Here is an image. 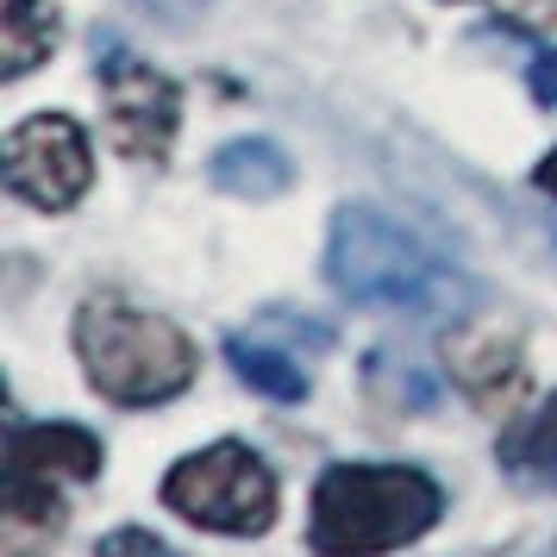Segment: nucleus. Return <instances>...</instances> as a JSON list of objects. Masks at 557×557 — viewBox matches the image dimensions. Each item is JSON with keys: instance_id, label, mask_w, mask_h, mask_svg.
<instances>
[{"instance_id": "1", "label": "nucleus", "mask_w": 557, "mask_h": 557, "mask_svg": "<svg viewBox=\"0 0 557 557\" xmlns=\"http://www.w3.org/2000/svg\"><path fill=\"white\" fill-rule=\"evenodd\" d=\"M326 282L357 307L388 313H451L470 301V282L438 251H426L407 226H395L382 207H338L326 232Z\"/></svg>"}, {"instance_id": "2", "label": "nucleus", "mask_w": 557, "mask_h": 557, "mask_svg": "<svg viewBox=\"0 0 557 557\" xmlns=\"http://www.w3.org/2000/svg\"><path fill=\"white\" fill-rule=\"evenodd\" d=\"M445 495L426 470L407 463H338L313 488V552L320 557H376L401 552L438 527Z\"/></svg>"}, {"instance_id": "3", "label": "nucleus", "mask_w": 557, "mask_h": 557, "mask_svg": "<svg viewBox=\"0 0 557 557\" xmlns=\"http://www.w3.org/2000/svg\"><path fill=\"white\" fill-rule=\"evenodd\" d=\"M76 357L88 382L120 407H157L195 382V345L163 313L95 295L76 313Z\"/></svg>"}, {"instance_id": "4", "label": "nucleus", "mask_w": 557, "mask_h": 557, "mask_svg": "<svg viewBox=\"0 0 557 557\" xmlns=\"http://www.w3.org/2000/svg\"><path fill=\"white\" fill-rule=\"evenodd\" d=\"M163 502L207 532L251 539V532H270V520H276V476H270V463L251 445L226 438V445H207V451L182 457L163 476Z\"/></svg>"}, {"instance_id": "5", "label": "nucleus", "mask_w": 557, "mask_h": 557, "mask_svg": "<svg viewBox=\"0 0 557 557\" xmlns=\"http://www.w3.org/2000/svg\"><path fill=\"white\" fill-rule=\"evenodd\" d=\"M7 195H20L26 207H45V213H63L88 195L95 182V157H88V138L70 113H32L7 132Z\"/></svg>"}, {"instance_id": "6", "label": "nucleus", "mask_w": 557, "mask_h": 557, "mask_svg": "<svg viewBox=\"0 0 557 557\" xmlns=\"http://www.w3.org/2000/svg\"><path fill=\"white\" fill-rule=\"evenodd\" d=\"M95 82H101V107H107V138L113 151L138 157V163H157L176 138L182 120V95L170 76H157L145 57L132 51H107L95 63Z\"/></svg>"}, {"instance_id": "7", "label": "nucleus", "mask_w": 557, "mask_h": 557, "mask_svg": "<svg viewBox=\"0 0 557 557\" xmlns=\"http://www.w3.org/2000/svg\"><path fill=\"white\" fill-rule=\"evenodd\" d=\"M63 502H57V482L26 470V463H7V488H0V552L7 557H45L63 539Z\"/></svg>"}, {"instance_id": "8", "label": "nucleus", "mask_w": 557, "mask_h": 557, "mask_svg": "<svg viewBox=\"0 0 557 557\" xmlns=\"http://www.w3.org/2000/svg\"><path fill=\"white\" fill-rule=\"evenodd\" d=\"M445 363H451L457 388H463L470 401H482V407L507 401V395L520 388V345H513V338H502L495 326L457 332L451 351H445Z\"/></svg>"}, {"instance_id": "9", "label": "nucleus", "mask_w": 557, "mask_h": 557, "mask_svg": "<svg viewBox=\"0 0 557 557\" xmlns=\"http://www.w3.org/2000/svg\"><path fill=\"white\" fill-rule=\"evenodd\" d=\"M7 463H26L51 482H95L101 476V438L82 426H13Z\"/></svg>"}, {"instance_id": "10", "label": "nucleus", "mask_w": 557, "mask_h": 557, "mask_svg": "<svg viewBox=\"0 0 557 557\" xmlns=\"http://www.w3.org/2000/svg\"><path fill=\"white\" fill-rule=\"evenodd\" d=\"M207 176H213V188H226L238 201H270V195H282L295 182V163L270 138H232V145L213 151Z\"/></svg>"}, {"instance_id": "11", "label": "nucleus", "mask_w": 557, "mask_h": 557, "mask_svg": "<svg viewBox=\"0 0 557 557\" xmlns=\"http://www.w3.org/2000/svg\"><path fill=\"white\" fill-rule=\"evenodd\" d=\"M502 470L532 488H557V395L502 432Z\"/></svg>"}, {"instance_id": "12", "label": "nucleus", "mask_w": 557, "mask_h": 557, "mask_svg": "<svg viewBox=\"0 0 557 557\" xmlns=\"http://www.w3.org/2000/svg\"><path fill=\"white\" fill-rule=\"evenodd\" d=\"M57 51V13L45 0H7L0 13V76L20 82Z\"/></svg>"}, {"instance_id": "13", "label": "nucleus", "mask_w": 557, "mask_h": 557, "mask_svg": "<svg viewBox=\"0 0 557 557\" xmlns=\"http://www.w3.org/2000/svg\"><path fill=\"white\" fill-rule=\"evenodd\" d=\"M226 357H232V370L251 382L257 395H270V401H307L301 363H288L282 351H263V345H251V338H232Z\"/></svg>"}, {"instance_id": "14", "label": "nucleus", "mask_w": 557, "mask_h": 557, "mask_svg": "<svg viewBox=\"0 0 557 557\" xmlns=\"http://www.w3.org/2000/svg\"><path fill=\"white\" fill-rule=\"evenodd\" d=\"M95 557H182L176 545H163L157 532H145V527H120V532H107L101 539V552Z\"/></svg>"}, {"instance_id": "15", "label": "nucleus", "mask_w": 557, "mask_h": 557, "mask_svg": "<svg viewBox=\"0 0 557 557\" xmlns=\"http://www.w3.org/2000/svg\"><path fill=\"white\" fill-rule=\"evenodd\" d=\"M532 95H539V101L545 107H557V51H545V57H532Z\"/></svg>"}, {"instance_id": "16", "label": "nucleus", "mask_w": 557, "mask_h": 557, "mask_svg": "<svg viewBox=\"0 0 557 557\" xmlns=\"http://www.w3.org/2000/svg\"><path fill=\"white\" fill-rule=\"evenodd\" d=\"M145 7H157V13H163L170 26H182V20H188V13H195L201 0H145Z\"/></svg>"}, {"instance_id": "17", "label": "nucleus", "mask_w": 557, "mask_h": 557, "mask_svg": "<svg viewBox=\"0 0 557 557\" xmlns=\"http://www.w3.org/2000/svg\"><path fill=\"white\" fill-rule=\"evenodd\" d=\"M532 182H539V188H545V195L557 201V151H545V157H539V170H532Z\"/></svg>"}]
</instances>
